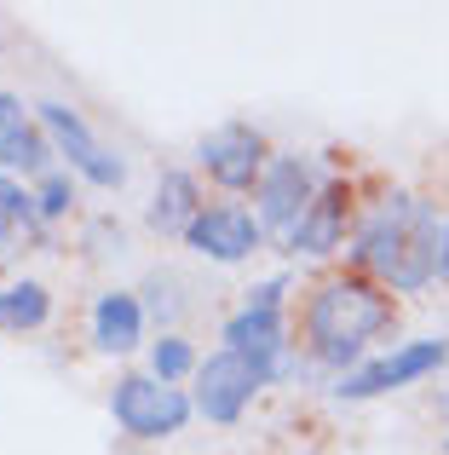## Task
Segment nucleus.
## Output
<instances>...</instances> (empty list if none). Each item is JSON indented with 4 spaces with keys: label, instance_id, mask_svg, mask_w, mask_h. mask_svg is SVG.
Instances as JSON below:
<instances>
[{
    "label": "nucleus",
    "instance_id": "1",
    "mask_svg": "<svg viewBox=\"0 0 449 455\" xmlns=\"http://www.w3.org/2000/svg\"><path fill=\"white\" fill-rule=\"evenodd\" d=\"M358 259L386 277L392 289H421V283L438 277V259H444V231L432 220V208L421 196H386L369 220L358 225Z\"/></svg>",
    "mask_w": 449,
    "mask_h": 455
},
{
    "label": "nucleus",
    "instance_id": "2",
    "mask_svg": "<svg viewBox=\"0 0 449 455\" xmlns=\"http://www.w3.org/2000/svg\"><path fill=\"white\" fill-rule=\"evenodd\" d=\"M392 323V294L369 277H328L305 306V340L323 363L346 369L363 357V346Z\"/></svg>",
    "mask_w": 449,
    "mask_h": 455
},
{
    "label": "nucleus",
    "instance_id": "3",
    "mask_svg": "<svg viewBox=\"0 0 449 455\" xmlns=\"http://www.w3.org/2000/svg\"><path fill=\"white\" fill-rule=\"evenodd\" d=\"M110 410L133 438H173L191 421L196 398H185L179 387H168V380H156V375H127V380H115Z\"/></svg>",
    "mask_w": 449,
    "mask_h": 455
},
{
    "label": "nucleus",
    "instance_id": "4",
    "mask_svg": "<svg viewBox=\"0 0 449 455\" xmlns=\"http://www.w3.org/2000/svg\"><path fill=\"white\" fill-rule=\"evenodd\" d=\"M35 116H41V133L58 145V156H69V167H75L81 179H92V185H104V190H115L127 179V162L115 150H104L98 139H92V127L81 122L69 104L41 99V104H35Z\"/></svg>",
    "mask_w": 449,
    "mask_h": 455
},
{
    "label": "nucleus",
    "instance_id": "5",
    "mask_svg": "<svg viewBox=\"0 0 449 455\" xmlns=\"http://www.w3.org/2000/svg\"><path fill=\"white\" fill-rule=\"evenodd\" d=\"M265 369L254 363V357H242V352H214L202 369H196V410L208 415V421H236V415L248 410V398H254L259 387H265Z\"/></svg>",
    "mask_w": 449,
    "mask_h": 455
},
{
    "label": "nucleus",
    "instance_id": "6",
    "mask_svg": "<svg viewBox=\"0 0 449 455\" xmlns=\"http://www.w3.org/2000/svg\"><path fill=\"white\" fill-rule=\"evenodd\" d=\"M317 196H323L317 190V167L305 156H271L265 179H259V225L265 231H294Z\"/></svg>",
    "mask_w": 449,
    "mask_h": 455
},
{
    "label": "nucleus",
    "instance_id": "7",
    "mask_svg": "<svg viewBox=\"0 0 449 455\" xmlns=\"http://www.w3.org/2000/svg\"><path fill=\"white\" fill-rule=\"evenodd\" d=\"M444 357H449V340H409V346H398V352L374 357V363L351 369L335 392L340 398H381V392H398V387H409V380L432 375Z\"/></svg>",
    "mask_w": 449,
    "mask_h": 455
},
{
    "label": "nucleus",
    "instance_id": "8",
    "mask_svg": "<svg viewBox=\"0 0 449 455\" xmlns=\"http://www.w3.org/2000/svg\"><path fill=\"white\" fill-rule=\"evenodd\" d=\"M185 243H191L196 254L219 259V266H236V259H248L259 243H265V225H259L248 208H236V202H219V208L196 213V225L185 231Z\"/></svg>",
    "mask_w": 449,
    "mask_h": 455
},
{
    "label": "nucleus",
    "instance_id": "9",
    "mask_svg": "<svg viewBox=\"0 0 449 455\" xmlns=\"http://www.w3.org/2000/svg\"><path fill=\"white\" fill-rule=\"evenodd\" d=\"M202 167L224 190H259V179H265L271 162H265V145H259L254 127L231 122V127H219V133L202 139Z\"/></svg>",
    "mask_w": 449,
    "mask_h": 455
},
{
    "label": "nucleus",
    "instance_id": "10",
    "mask_svg": "<svg viewBox=\"0 0 449 455\" xmlns=\"http://www.w3.org/2000/svg\"><path fill=\"white\" fill-rule=\"evenodd\" d=\"M224 346L254 357L265 375H277L282 369V317H277V306H242L224 323Z\"/></svg>",
    "mask_w": 449,
    "mask_h": 455
},
{
    "label": "nucleus",
    "instance_id": "11",
    "mask_svg": "<svg viewBox=\"0 0 449 455\" xmlns=\"http://www.w3.org/2000/svg\"><path fill=\"white\" fill-rule=\"evenodd\" d=\"M340 236H346V190H323L305 208V220L288 231V248L294 254H328V248H340Z\"/></svg>",
    "mask_w": 449,
    "mask_h": 455
},
{
    "label": "nucleus",
    "instance_id": "12",
    "mask_svg": "<svg viewBox=\"0 0 449 455\" xmlns=\"http://www.w3.org/2000/svg\"><path fill=\"white\" fill-rule=\"evenodd\" d=\"M138 329H145V306H138L133 294H122V289L98 294V306H92V340H98L104 352H133Z\"/></svg>",
    "mask_w": 449,
    "mask_h": 455
},
{
    "label": "nucleus",
    "instance_id": "13",
    "mask_svg": "<svg viewBox=\"0 0 449 455\" xmlns=\"http://www.w3.org/2000/svg\"><path fill=\"white\" fill-rule=\"evenodd\" d=\"M196 213H202V202H196V179L191 173H161L156 185V202H150V225H156L161 236H185L196 225Z\"/></svg>",
    "mask_w": 449,
    "mask_h": 455
},
{
    "label": "nucleus",
    "instance_id": "14",
    "mask_svg": "<svg viewBox=\"0 0 449 455\" xmlns=\"http://www.w3.org/2000/svg\"><path fill=\"white\" fill-rule=\"evenodd\" d=\"M0 167H6V173H52V145H46V133L41 127H6V133H0Z\"/></svg>",
    "mask_w": 449,
    "mask_h": 455
},
{
    "label": "nucleus",
    "instance_id": "15",
    "mask_svg": "<svg viewBox=\"0 0 449 455\" xmlns=\"http://www.w3.org/2000/svg\"><path fill=\"white\" fill-rule=\"evenodd\" d=\"M46 311H52V294L41 283H6L0 289V329H41Z\"/></svg>",
    "mask_w": 449,
    "mask_h": 455
},
{
    "label": "nucleus",
    "instance_id": "16",
    "mask_svg": "<svg viewBox=\"0 0 449 455\" xmlns=\"http://www.w3.org/2000/svg\"><path fill=\"white\" fill-rule=\"evenodd\" d=\"M191 369H202V363H196V352H191V340L168 334V340L150 346V375H156V380H168V387H173V380H185Z\"/></svg>",
    "mask_w": 449,
    "mask_h": 455
},
{
    "label": "nucleus",
    "instance_id": "17",
    "mask_svg": "<svg viewBox=\"0 0 449 455\" xmlns=\"http://www.w3.org/2000/svg\"><path fill=\"white\" fill-rule=\"evenodd\" d=\"M35 213H41V202H35L12 173H0V220L6 225H35Z\"/></svg>",
    "mask_w": 449,
    "mask_h": 455
},
{
    "label": "nucleus",
    "instance_id": "18",
    "mask_svg": "<svg viewBox=\"0 0 449 455\" xmlns=\"http://www.w3.org/2000/svg\"><path fill=\"white\" fill-rule=\"evenodd\" d=\"M35 202H41L46 220H58V213L69 208V179H64V173H46V179H41V190H35Z\"/></svg>",
    "mask_w": 449,
    "mask_h": 455
},
{
    "label": "nucleus",
    "instance_id": "19",
    "mask_svg": "<svg viewBox=\"0 0 449 455\" xmlns=\"http://www.w3.org/2000/svg\"><path fill=\"white\" fill-rule=\"evenodd\" d=\"M18 110H23V104L12 99V92H0V133H6V127H18V122H23Z\"/></svg>",
    "mask_w": 449,
    "mask_h": 455
},
{
    "label": "nucleus",
    "instance_id": "20",
    "mask_svg": "<svg viewBox=\"0 0 449 455\" xmlns=\"http://www.w3.org/2000/svg\"><path fill=\"white\" fill-rule=\"evenodd\" d=\"M12 231H18V225H6V220H0V259L12 254Z\"/></svg>",
    "mask_w": 449,
    "mask_h": 455
},
{
    "label": "nucleus",
    "instance_id": "21",
    "mask_svg": "<svg viewBox=\"0 0 449 455\" xmlns=\"http://www.w3.org/2000/svg\"><path fill=\"white\" fill-rule=\"evenodd\" d=\"M438 271L449 277V225H444V259H438Z\"/></svg>",
    "mask_w": 449,
    "mask_h": 455
}]
</instances>
